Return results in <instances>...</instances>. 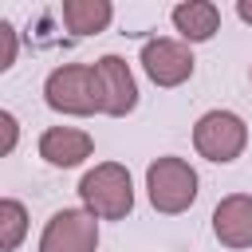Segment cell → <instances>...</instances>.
I'll return each instance as SVG.
<instances>
[{
    "label": "cell",
    "instance_id": "cell-1",
    "mask_svg": "<svg viewBox=\"0 0 252 252\" xmlns=\"http://www.w3.org/2000/svg\"><path fill=\"white\" fill-rule=\"evenodd\" d=\"M83 209L94 213L98 220H126L134 209V181L122 161H98L94 169L83 173L79 181Z\"/></svg>",
    "mask_w": 252,
    "mask_h": 252
},
{
    "label": "cell",
    "instance_id": "cell-2",
    "mask_svg": "<svg viewBox=\"0 0 252 252\" xmlns=\"http://www.w3.org/2000/svg\"><path fill=\"white\" fill-rule=\"evenodd\" d=\"M43 102L59 114H102V94H98V79L91 63H63L43 79Z\"/></svg>",
    "mask_w": 252,
    "mask_h": 252
},
{
    "label": "cell",
    "instance_id": "cell-3",
    "mask_svg": "<svg viewBox=\"0 0 252 252\" xmlns=\"http://www.w3.org/2000/svg\"><path fill=\"white\" fill-rule=\"evenodd\" d=\"M146 193H150V205L165 217H177L185 209H193L197 201V169L185 161V158H158L150 161L146 169Z\"/></svg>",
    "mask_w": 252,
    "mask_h": 252
},
{
    "label": "cell",
    "instance_id": "cell-4",
    "mask_svg": "<svg viewBox=\"0 0 252 252\" xmlns=\"http://www.w3.org/2000/svg\"><path fill=\"white\" fill-rule=\"evenodd\" d=\"M248 146V126L236 110H209L197 118L193 126V150L205 158V161H236Z\"/></svg>",
    "mask_w": 252,
    "mask_h": 252
},
{
    "label": "cell",
    "instance_id": "cell-5",
    "mask_svg": "<svg viewBox=\"0 0 252 252\" xmlns=\"http://www.w3.org/2000/svg\"><path fill=\"white\" fill-rule=\"evenodd\" d=\"M98 217L87 209H59L39 232V252H94Z\"/></svg>",
    "mask_w": 252,
    "mask_h": 252
},
{
    "label": "cell",
    "instance_id": "cell-6",
    "mask_svg": "<svg viewBox=\"0 0 252 252\" xmlns=\"http://www.w3.org/2000/svg\"><path fill=\"white\" fill-rule=\"evenodd\" d=\"M138 63L150 75V83H158V87H181L185 79H193V67H197L189 43L185 39H169V35L146 39Z\"/></svg>",
    "mask_w": 252,
    "mask_h": 252
},
{
    "label": "cell",
    "instance_id": "cell-7",
    "mask_svg": "<svg viewBox=\"0 0 252 252\" xmlns=\"http://www.w3.org/2000/svg\"><path fill=\"white\" fill-rule=\"evenodd\" d=\"M91 67H94V79H98L102 114H110V118H126V114L138 106V83H134V71L126 67V59H118V55H102V59H94Z\"/></svg>",
    "mask_w": 252,
    "mask_h": 252
},
{
    "label": "cell",
    "instance_id": "cell-8",
    "mask_svg": "<svg viewBox=\"0 0 252 252\" xmlns=\"http://www.w3.org/2000/svg\"><path fill=\"white\" fill-rule=\"evenodd\" d=\"M213 236L224 248H252V193H228L213 209Z\"/></svg>",
    "mask_w": 252,
    "mask_h": 252
},
{
    "label": "cell",
    "instance_id": "cell-9",
    "mask_svg": "<svg viewBox=\"0 0 252 252\" xmlns=\"http://www.w3.org/2000/svg\"><path fill=\"white\" fill-rule=\"evenodd\" d=\"M94 150V138L79 126H47L39 134V158L55 169H71L79 161H87Z\"/></svg>",
    "mask_w": 252,
    "mask_h": 252
},
{
    "label": "cell",
    "instance_id": "cell-10",
    "mask_svg": "<svg viewBox=\"0 0 252 252\" xmlns=\"http://www.w3.org/2000/svg\"><path fill=\"white\" fill-rule=\"evenodd\" d=\"M169 16H173V28L181 32L185 43H205V39H213L217 28H220V8H217L213 0H185V4H177Z\"/></svg>",
    "mask_w": 252,
    "mask_h": 252
},
{
    "label": "cell",
    "instance_id": "cell-11",
    "mask_svg": "<svg viewBox=\"0 0 252 252\" xmlns=\"http://www.w3.org/2000/svg\"><path fill=\"white\" fill-rule=\"evenodd\" d=\"M59 16H63L67 32H75V35H94V32H102V28L114 20V4H110V0H63Z\"/></svg>",
    "mask_w": 252,
    "mask_h": 252
},
{
    "label": "cell",
    "instance_id": "cell-12",
    "mask_svg": "<svg viewBox=\"0 0 252 252\" xmlns=\"http://www.w3.org/2000/svg\"><path fill=\"white\" fill-rule=\"evenodd\" d=\"M24 232H28V209L16 197H4L0 201V248L16 252L24 244Z\"/></svg>",
    "mask_w": 252,
    "mask_h": 252
},
{
    "label": "cell",
    "instance_id": "cell-13",
    "mask_svg": "<svg viewBox=\"0 0 252 252\" xmlns=\"http://www.w3.org/2000/svg\"><path fill=\"white\" fill-rule=\"evenodd\" d=\"M12 63H16V28L0 20V71H8Z\"/></svg>",
    "mask_w": 252,
    "mask_h": 252
},
{
    "label": "cell",
    "instance_id": "cell-14",
    "mask_svg": "<svg viewBox=\"0 0 252 252\" xmlns=\"http://www.w3.org/2000/svg\"><path fill=\"white\" fill-rule=\"evenodd\" d=\"M0 126H4V146H0V154H12V146H16V134H20V126H16V114H12V110H0Z\"/></svg>",
    "mask_w": 252,
    "mask_h": 252
},
{
    "label": "cell",
    "instance_id": "cell-15",
    "mask_svg": "<svg viewBox=\"0 0 252 252\" xmlns=\"http://www.w3.org/2000/svg\"><path fill=\"white\" fill-rule=\"evenodd\" d=\"M236 16H240L244 24H252V0H236Z\"/></svg>",
    "mask_w": 252,
    "mask_h": 252
}]
</instances>
